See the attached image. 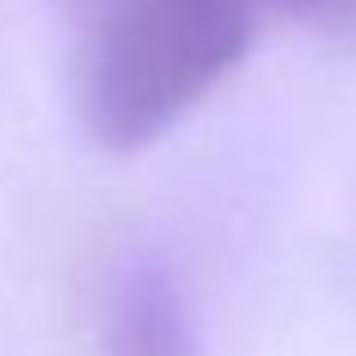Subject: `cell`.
Returning a JSON list of instances; mask_svg holds the SVG:
<instances>
[{"mask_svg":"<svg viewBox=\"0 0 356 356\" xmlns=\"http://www.w3.org/2000/svg\"><path fill=\"white\" fill-rule=\"evenodd\" d=\"M248 0H72V104L108 154L176 127L248 59Z\"/></svg>","mask_w":356,"mask_h":356,"instance_id":"cell-1","label":"cell"},{"mask_svg":"<svg viewBox=\"0 0 356 356\" xmlns=\"http://www.w3.org/2000/svg\"><path fill=\"white\" fill-rule=\"evenodd\" d=\"M90 356H194L190 312L158 261L122 257L99 275L86 312Z\"/></svg>","mask_w":356,"mask_h":356,"instance_id":"cell-2","label":"cell"},{"mask_svg":"<svg viewBox=\"0 0 356 356\" xmlns=\"http://www.w3.org/2000/svg\"><path fill=\"white\" fill-rule=\"evenodd\" d=\"M280 5H289V9H325V5H334V0H280Z\"/></svg>","mask_w":356,"mask_h":356,"instance_id":"cell-3","label":"cell"}]
</instances>
